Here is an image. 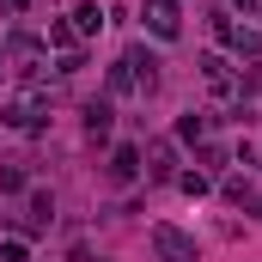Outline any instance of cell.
<instances>
[{"instance_id":"cell-1","label":"cell","mask_w":262,"mask_h":262,"mask_svg":"<svg viewBox=\"0 0 262 262\" xmlns=\"http://www.w3.org/2000/svg\"><path fill=\"white\" fill-rule=\"evenodd\" d=\"M152 250H159L165 262H195V244H189L177 226H152Z\"/></svg>"},{"instance_id":"cell-2","label":"cell","mask_w":262,"mask_h":262,"mask_svg":"<svg viewBox=\"0 0 262 262\" xmlns=\"http://www.w3.org/2000/svg\"><path fill=\"white\" fill-rule=\"evenodd\" d=\"M146 25L159 37H177V0H146Z\"/></svg>"},{"instance_id":"cell-3","label":"cell","mask_w":262,"mask_h":262,"mask_svg":"<svg viewBox=\"0 0 262 262\" xmlns=\"http://www.w3.org/2000/svg\"><path fill=\"white\" fill-rule=\"evenodd\" d=\"M201 79H207L213 92H232V85H238V79H232V67L220 61V55H207V61H201Z\"/></svg>"},{"instance_id":"cell-4","label":"cell","mask_w":262,"mask_h":262,"mask_svg":"<svg viewBox=\"0 0 262 262\" xmlns=\"http://www.w3.org/2000/svg\"><path fill=\"white\" fill-rule=\"evenodd\" d=\"M134 171H140V152H134V146H122V152L110 159V183H134Z\"/></svg>"},{"instance_id":"cell-5","label":"cell","mask_w":262,"mask_h":262,"mask_svg":"<svg viewBox=\"0 0 262 262\" xmlns=\"http://www.w3.org/2000/svg\"><path fill=\"white\" fill-rule=\"evenodd\" d=\"M171 165H177V146H171V140H152V165H146V171H152V177H171Z\"/></svg>"},{"instance_id":"cell-6","label":"cell","mask_w":262,"mask_h":262,"mask_svg":"<svg viewBox=\"0 0 262 262\" xmlns=\"http://www.w3.org/2000/svg\"><path fill=\"white\" fill-rule=\"evenodd\" d=\"M85 128H92V134H110V104H85Z\"/></svg>"},{"instance_id":"cell-7","label":"cell","mask_w":262,"mask_h":262,"mask_svg":"<svg viewBox=\"0 0 262 262\" xmlns=\"http://www.w3.org/2000/svg\"><path fill=\"white\" fill-rule=\"evenodd\" d=\"M73 25H79V31H85V37H92V31H98V25H104V12H98V6H79V12H73Z\"/></svg>"},{"instance_id":"cell-8","label":"cell","mask_w":262,"mask_h":262,"mask_svg":"<svg viewBox=\"0 0 262 262\" xmlns=\"http://www.w3.org/2000/svg\"><path fill=\"white\" fill-rule=\"evenodd\" d=\"M177 134H183V140H201V134H207V122H201L195 110H189V116H183V122H177Z\"/></svg>"}]
</instances>
